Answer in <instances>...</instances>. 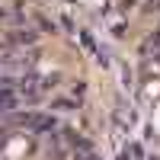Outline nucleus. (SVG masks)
I'll return each mask as SVG.
<instances>
[{
    "label": "nucleus",
    "mask_w": 160,
    "mask_h": 160,
    "mask_svg": "<svg viewBox=\"0 0 160 160\" xmlns=\"http://www.w3.org/2000/svg\"><path fill=\"white\" fill-rule=\"evenodd\" d=\"M10 122L13 125H26L32 131H55L58 128V118L45 115V112H16V115H10Z\"/></svg>",
    "instance_id": "f257e3e1"
},
{
    "label": "nucleus",
    "mask_w": 160,
    "mask_h": 160,
    "mask_svg": "<svg viewBox=\"0 0 160 160\" xmlns=\"http://www.w3.org/2000/svg\"><path fill=\"white\" fill-rule=\"evenodd\" d=\"M16 106V96H13V90L3 83V90H0V109H13Z\"/></svg>",
    "instance_id": "f03ea898"
},
{
    "label": "nucleus",
    "mask_w": 160,
    "mask_h": 160,
    "mask_svg": "<svg viewBox=\"0 0 160 160\" xmlns=\"http://www.w3.org/2000/svg\"><path fill=\"white\" fill-rule=\"evenodd\" d=\"M55 106H61V109H74V106H77V102H71V99H58Z\"/></svg>",
    "instance_id": "7ed1b4c3"
}]
</instances>
